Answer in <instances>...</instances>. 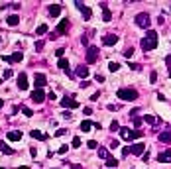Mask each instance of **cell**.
<instances>
[{"instance_id": "6da1fadb", "label": "cell", "mask_w": 171, "mask_h": 169, "mask_svg": "<svg viewBox=\"0 0 171 169\" xmlns=\"http://www.w3.org/2000/svg\"><path fill=\"white\" fill-rule=\"evenodd\" d=\"M158 47V33L150 30V32L145 33V38L142 39V49L144 51H151V49H155Z\"/></svg>"}, {"instance_id": "7a4b0ae2", "label": "cell", "mask_w": 171, "mask_h": 169, "mask_svg": "<svg viewBox=\"0 0 171 169\" xmlns=\"http://www.w3.org/2000/svg\"><path fill=\"white\" fill-rule=\"evenodd\" d=\"M118 98H122V100H136L138 98V92L134 91V89H118Z\"/></svg>"}, {"instance_id": "3957f363", "label": "cell", "mask_w": 171, "mask_h": 169, "mask_svg": "<svg viewBox=\"0 0 171 169\" xmlns=\"http://www.w3.org/2000/svg\"><path fill=\"white\" fill-rule=\"evenodd\" d=\"M96 59H99V47L89 45L87 47V63H96Z\"/></svg>"}, {"instance_id": "277c9868", "label": "cell", "mask_w": 171, "mask_h": 169, "mask_svg": "<svg viewBox=\"0 0 171 169\" xmlns=\"http://www.w3.org/2000/svg\"><path fill=\"white\" fill-rule=\"evenodd\" d=\"M136 24H138L140 28H150V16L145 12H140L138 16H136Z\"/></svg>"}, {"instance_id": "5b68a950", "label": "cell", "mask_w": 171, "mask_h": 169, "mask_svg": "<svg viewBox=\"0 0 171 169\" xmlns=\"http://www.w3.org/2000/svg\"><path fill=\"white\" fill-rule=\"evenodd\" d=\"M33 81H35V89H43L47 83V79L43 73H35V77H33Z\"/></svg>"}, {"instance_id": "8992f818", "label": "cell", "mask_w": 171, "mask_h": 169, "mask_svg": "<svg viewBox=\"0 0 171 169\" xmlns=\"http://www.w3.org/2000/svg\"><path fill=\"white\" fill-rule=\"evenodd\" d=\"M2 59L8 61V63H20L22 59H24V55L22 53H12V55H2Z\"/></svg>"}, {"instance_id": "52a82bcc", "label": "cell", "mask_w": 171, "mask_h": 169, "mask_svg": "<svg viewBox=\"0 0 171 169\" xmlns=\"http://www.w3.org/2000/svg\"><path fill=\"white\" fill-rule=\"evenodd\" d=\"M32 100H33V102H43V100H45V92H43V89H35V91L32 92Z\"/></svg>"}, {"instance_id": "ba28073f", "label": "cell", "mask_w": 171, "mask_h": 169, "mask_svg": "<svg viewBox=\"0 0 171 169\" xmlns=\"http://www.w3.org/2000/svg\"><path fill=\"white\" fill-rule=\"evenodd\" d=\"M75 6H77L81 12H83V18H85V20H91L92 14H91V8H89V6H85L83 2H75Z\"/></svg>"}, {"instance_id": "9c48e42d", "label": "cell", "mask_w": 171, "mask_h": 169, "mask_svg": "<svg viewBox=\"0 0 171 169\" xmlns=\"http://www.w3.org/2000/svg\"><path fill=\"white\" fill-rule=\"evenodd\" d=\"M61 104L63 106H69V108H79V102L75 100V98H71V97H63V100H61Z\"/></svg>"}, {"instance_id": "30bf717a", "label": "cell", "mask_w": 171, "mask_h": 169, "mask_svg": "<svg viewBox=\"0 0 171 169\" xmlns=\"http://www.w3.org/2000/svg\"><path fill=\"white\" fill-rule=\"evenodd\" d=\"M158 161H159V163H169V161H171V150H163V151H159Z\"/></svg>"}, {"instance_id": "8fae6325", "label": "cell", "mask_w": 171, "mask_h": 169, "mask_svg": "<svg viewBox=\"0 0 171 169\" xmlns=\"http://www.w3.org/2000/svg\"><path fill=\"white\" fill-rule=\"evenodd\" d=\"M144 150H145L144 143H134V146H130V153H134V156H144Z\"/></svg>"}, {"instance_id": "7c38bea8", "label": "cell", "mask_w": 171, "mask_h": 169, "mask_svg": "<svg viewBox=\"0 0 171 169\" xmlns=\"http://www.w3.org/2000/svg\"><path fill=\"white\" fill-rule=\"evenodd\" d=\"M18 89H20V91H26V89H28V77H26V73H20V75H18Z\"/></svg>"}, {"instance_id": "4fadbf2b", "label": "cell", "mask_w": 171, "mask_h": 169, "mask_svg": "<svg viewBox=\"0 0 171 169\" xmlns=\"http://www.w3.org/2000/svg\"><path fill=\"white\" fill-rule=\"evenodd\" d=\"M116 41H118V36H114V33H108V36H104V39H102L104 45H114Z\"/></svg>"}, {"instance_id": "5bb4252c", "label": "cell", "mask_w": 171, "mask_h": 169, "mask_svg": "<svg viewBox=\"0 0 171 169\" xmlns=\"http://www.w3.org/2000/svg\"><path fill=\"white\" fill-rule=\"evenodd\" d=\"M57 65H59V69H63V71H65L67 75H69V77H73L71 73H69V61H67L65 57H61V59H59V63H57Z\"/></svg>"}, {"instance_id": "9a60e30c", "label": "cell", "mask_w": 171, "mask_h": 169, "mask_svg": "<svg viewBox=\"0 0 171 169\" xmlns=\"http://www.w3.org/2000/svg\"><path fill=\"white\" fill-rule=\"evenodd\" d=\"M77 77H81V79H87V77H89V67H85V65H79V67H77Z\"/></svg>"}, {"instance_id": "2e32d148", "label": "cell", "mask_w": 171, "mask_h": 169, "mask_svg": "<svg viewBox=\"0 0 171 169\" xmlns=\"http://www.w3.org/2000/svg\"><path fill=\"white\" fill-rule=\"evenodd\" d=\"M6 24H8V26H18V24H20V16H16V14L8 16V18H6Z\"/></svg>"}, {"instance_id": "e0dca14e", "label": "cell", "mask_w": 171, "mask_h": 169, "mask_svg": "<svg viewBox=\"0 0 171 169\" xmlns=\"http://www.w3.org/2000/svg\"><path fill=\"white\" fill-rule=\"evenodd\" d=\"M67 28H69V20H61V22H59V26H57V33H65V30H67Z\"/></svg>"}, {"instance_id": "ac0fdd59", "label": "cell", "mask_w": 171, "mask_h": 169, "mask_svg": "<svg viewBox=\"0 0 171 169\" xmlns=\"http://www.w3.org/2000/svg\"><path fill=\"white\" fill-rule=\"evenodd\" d=\"M0 151L6 153V156H12V153H14V150L8 146V143H4V142H0Z\"/></svg>"}, {"instance_id": "d6986e66", "label": "cell", "mask_w": 171, "mask_h": 169, "mask_svg": "<svg viewBox=\"0 0 171 169\" xmlns=\"http://www.w3.org/2000/svg\"><path fill=\"white\" fill-rule=\"evenodd\" d=\"M20 138H22V132H18V130L8 132V140H12V142H18Z\"/></svg>"}, {"instance_id": "ffe728a7", "label": "cell", "mask_w": 171, "mask_h": 169, "mask_svg": "<svg viewBox=\"0 0 171 169\" xmlns=\"http://www.w3.org/2000/svg\"><path fill=\"white\" fill-rule=\"evenodd\" d=\"M59 14H61L59 4H51V6H49V16H59Z\"/></svg>"}, {"instance_id": "44dd1931", "label": "cell", "mask_w": 171, "mask_h": 169, "mask_svg": "<svg viewBox=\"0 0 171 169\" xmlns=\"http://www.w3.org/2000/svg\"><path fill=\"white\" fill-rule=\"evenodd\" d=\"M159 142L171 143V132H161V134H159Z\"/></svg>"}, {"instance_id": "7402d4cb", "label": "cell", "mask_w": 171, "mask_h": 169, "mask_svg": "<svg viewBox=\"0 0 171 169\" xmlns=\"http://www.w3.org/2000/svg\"><path fill=\"white\" fill-rule=\"evenodd\" d=\"M32 138H38V140H41V142H45L47 134H43V132H40V130H32Z\"/></svg>"}, {"instance_id": "603a6c76", "label": "cell", "mask_w": 171, "mask_h": 169, "mask_svg": "<svg viewBox=\"0 0 171 169\" xmlns=\"http://www.w3.org/2000/svg\"><path fill=\"white\" fill-rule=\"evenodd\" d=\"M116 165H118V159H114L112 156L106 159V167H108V169H116Z\"/></svg>"}, {"instance_id": "cb8c5ba5", "label": "cell", "mask_w": 171, "mask_h": 169, "mask_svg": "<svg viewBox=\"0 0 171 169\" xmlns=\"http://www.w3.org/2000/svg\"><path fill=\"white\" fill-rule=\"evenodd\" d=\"M91 128H92V122H91V120H83V122H81V130H83V132H89Z\"/></svg>"}, {"instance_id": "d4e9b609", "label": "cell", "mask_w": 171, "mask_h": 169, "mask_svg": "<svg viewBox=\"0 0 171 169\" xmlns=\"http://www.w3.org/2000/svg\"><path fill=\"white\" fill-rule=\"evenodd\" d=\"M144 122L151 124V126H155V124H158V120H155V116H151V114H145V116H144Z\"/></svg>"}, {"instance_id": "484cf974", "label": "cell", "mask_w": 171, "mask_h": 169, "mask_svg": "<svg viewBox=\"0 0 171 169\" xmlns=\"http://www.w3.org/2000/svg\"><path fill=\"white\" fill-rule=\"evenodd\" d=\"M102 20H104V22H110V20H112V12L108 10V8L102 10Z\"/></svg>"}, {"instance_id": "4316f807", "label": "cell", "mask_w": 171, "mask_h": 169, "mask_svg": "<svg viewBox=\"0 0 171 169\" xmlns=\"http://www.w3.org/2000/svg\"><path fill=\"white\" fill-rule=\"evenodd\" d=\"M138 138H142V132H140V130H130L128 140H138Z\"/></svg>"}, {"instance_id": "83f0119b", "label": "cell", "mask_w": 171, "mask_h": 169, "mask_svg": "<svg viewBox=\"0 0 171 169\" xmlns=\"http://www.w3.org/2000/svg\"><path fill=\"white\" fill-rule=\"evenodd\" d=\"M45 32H47V24H41V26L35 28V33H38V36H43Z\"/></svg>"}, {"instance_id": "f1b7e54d", "label": "cell", "mask_w": 171, "mask_h": 169, "mask_svg": "<svg viewBox=\"0 0 171 169\" xmlns=\"http://www.w3.org/2000/svg\"><path fill=\"white\" fill-rule=\"evenodd\" d=\"M99 157H102V159H108L110 156H108V151H106L104 148H99Z\"/></svg>"}, {"instance_id": "f546056e", "label": "cell", "mask_w": 171, "mask_h": 169, "mask_svg": "<svg viewBox=\"0 0 171 169\" xmlns=\"http://www.w3.org/2000/svg\"><path fill=\"white\" fill-rule=\"evenodd\" d=\"M120 136L124 138V140H128V136H130V130H128V128H120Z\"/></svg>"}, {"instance_id": "4dcf8cb0", "label": "cell", "mask_w": 171, "mask_h": 169, "mask_svg": "<svg viewBox=\"0 0 171 169\" xmlns=\"http://www.w3.org/2000/svg\"><path fill=\"white\" fill-rule=\"evenodd\" d=\"M108 69H110L112 73H116L120 69V65H118V63H108Z\"/></svg>"}, {"instance_id": "1f68e13d", "label": "cell", "mask_w": 171, "mask_h": 169, "mask_svg": "<svg viewBox=\"0 0 171 169\" xmlns=\"http://www.w3.org/2000/svg\"><path fill=\"white\" fill-rule=\"evenodd\" d=\"M142 124H144V118H134V126H136V130H138Z\"/></svg>"}, {"instance_id": "d6a6232c", "label": "cell", "mask_w": 171, "mask_h": 169, "mask_svg": "<svg viewBox=\"0 0 171 169\" xmlns=\"http://www.w3.org/2000/svg\"><path fill=\"white\" fill-rule=\"evenodd\" d=\"M71 146H73V148H79V146H81V138L75 136V138H73V142H71Z\"/></svg>"}, {"instance_id": "836d02e7", "label": "cell", "mask_w": 171, "mask_h": 169, "mask_svg": "<svg viewBox=\"0 0 171 169\" xmlns=\"http://www.w3.org/2000/svg\"><path fill=\"white\" fill-rule=\"evenodd\" d=\"M155 81H158V73L151 71V73H150V83H155Z\"/></svg>"}, {"instance_id": "e575fe53", "label": "cell", "mask_w": 171, "mask_h": 169, "mask_svg": "<svg viewBox=\"0 0 171 169\" xmlns=\"http://www.w3.org/2000/svg\"><path fill=\"white\" fill-rule=\"evenodd\" d=\"M22 112H24V116H28V118H30V116H33V112L30 110V108H26V106L22 108Z\"/></svg>"}, {"instance_id": "d590c367", "label": "cell", "mask_w": 171, "mask_h": 169, "mask_svg": "<svg viewBox=\"0 0 171 169\" xmlns=\"http://www.w3.org/2000/svg\"><path fill=\"white\" fill-rule=\"evenodd\" d=\"M110 130H112V132H116V130H120V126H118V122H116V120H114V122L110 124Z\"/></svg>"}, {"instance_id": "8d00e7d4", "label": "cell", "mask_w": 171, "mask_h": 169, "mask_svg": "<svg viewBox=\"0 0 171 169\" xmlns=\"http://www.w3.org/2000/svg\"><path fill=\"white\" fill-rule=\"evenodd\" d=\"M87 146H89L91 150H94V148H96V142H94V140H89V142H87Z\"/></svg>"}, {"instance_id": "74e56055", "label": "cell", "mask_w": 171, "mask_h": 169, "mask_svg": "<svg viewBox=\"0 0 171 169\" xmlns=\"http://www.w3.org/2000/svg\"><path fill=\"white\" fill-rule=\"evenodd\" d=\"M118 146H120L118 140H112V142H110V148H112V150H114V148H118Z\"/></svg>"}, {"instance_id": "f35d334b", "label": "cell", "mask_w": 171, "mask_h": 169, "mask_svg": "<svg viewBox=\"0 0 171 169\" xmlns=\"http://www.w3.org/2000/svg\"><path fill=\"white\" fill-rule=\"evenodd\" d=\"M35 49H38V51H41V49H43V41H41V39L35 43Z\"/></svg>"}, {"instance_id": "ab89813d", "label": "cell", "mask_w": 171, "mask_h": 169, "mask_svg": "<svg viewBox=\"0 0 171 169\" xmlns=\"http://www.w3.org/2000/svg\"><path fill=\"white\" fill-rule=\"evenodd\" d=\"M128 153H130V146H126V148H124V150H122V156H128Z\"/></svg>"}, {"instance_id": "60d3db41", "label": "cell", "mask_w": 171, "mask_h": 169, "mask_svg": "<svg viewBox=\"0 0 171 169\" xmlns=\"http://www.w3.org/2000/svg\"><path fill=\"white\" fill-rule=\"evenodd\" d=\"M67 150H69V146H61V148H59V153H67Z\"/></svg>"}, {"instance_id": "b9f144b4", "label": "cell", "mask_w": 171, "mask_h": 169, "mask_svg": "<svg viewBox=\"0 0 171 169\" xmlns=\"http://www.w3.org/2000/svg\"><path fill=\"white\" fill-rule=\"evenodd\" d=\"M132 53H134V49H132V47H130V49H126V51H124V57H130Z\"/></svg>"}, {"instance_id": "7bdbcfd3", "label": "cell", "mask_w": 171, "mask_h": 169, "mask_svg": "<svg viewBox=\"0 0 171 169\" xmlns=\"http://www.w3.org/2000/svg\"><path fill=\"white\" fill-rule=\"evenodd\" d=\"M12 77V71H10V69H6V71H4V79H10Z\"/></svg>"}, {"instance_id": "ee69618b", "label": "cell", "mask_w": 171, "mask_h": 169, "mask_svg": "<svg viewBox=\"0 0 171 169\" xmlns=\"http://www.w3.org/2000/svg\"><path fill=\"white\" fill-rule=\"evenodd\" d=\"M65 134H67V130H57L55 132V136H65Z\"/></svg>"}, {"instance_id": "f6af8a7d", "label": "cell", "mask_w": 171, "mask_h": 169, "mask_svg": "<svg viewBox=\"0 0 171 169\" xmlns=\"http://www.w3.org/2000/svg\"><path fill=\"white\" fill-rule=\"evenodd\" d=\"M63 53H65V49H57V51H55V55L61 59V55H63Z\"/></svg>"}, {"instance_id": "bcb514c9", "label": "cell", "mask_w": 171, "mask_h": 169, "mask_svg": "<svg viewBox=\"0 0 171 169\" xmlns=\"http://www.w3.org/2000/svg\"><path fill=\"white\" fill-rule=\"evenodd\" d=\"M2 106H4V100H2V98H0V108H2Z\"/></svg>"}, {"instance_id": "7dc6e473", "label": "cell", "mask_w": 171, "mask_h": 169, "mask_svg": "<svg viewBox=\"0 0 171 169\" xmlns=\"http://www.w3.org/2000/svg\"><path fill=\"white\" fill-rule=\"evenodd\" d=\"M18 169H30V167H26V165H22V167H18Z\"/></svg>"}, {"instance_id": "c3c4849f", "label": "cell", "mask_w": 171, "mask_h": 169, "mask_svg": "<svg viewBox=\"0 0 171 169\" xmlns=\"http://www.w3.org/2000/svg\"><path fill=\"white\" fill-rule=\"evenodd\" d=\"M169 77H171V69H169Z\"/></svg>"}, {"instance_id": "681fc988", "label": "cell", "mask_w": 171, "mask_h": 169, "mask_svg": "<svg viewBox=\"0 0 171 169\" xmlns=\"http://www.w3.org/2000/svg\"><path fill=\"white\" fill-rule=\"evenodd\" d=\"M0 84H2V79H0Z\"/></svg>"}, {"instance_id": "f907efd6", "label": "cell", "mask_w": 171, "mask_h": 169, "mask_svg": "<svg viewBox=\"0 0 171 169\" xmlns=\"http://www.w3.org/2000/svg\"><path fill=\"white\" fill-rule=\"evenodd\" d=\"M0 169H4V167H0Z\"/></svg>"}, {"instance_id": "816d5d0a", "label": "cell", "mask_w": 171, "mask_h": 169, "mask_svg": "<svg viewBox=\"0 0 171 169\" xmlns=\"http://www.w3.org/2000/svg\"><path fill=\"white\" fill-rule=\"evenodd\" d=\"M169 10H171V8H169Z\"/></svg>"}]
</instances>
